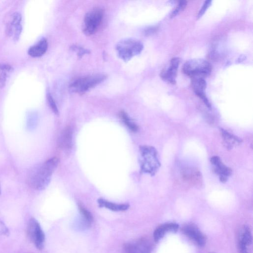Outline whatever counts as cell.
<instances>
[{
  "instance_id": "ffe728a7",
  "label": "cell",
  "mask_w": 253,
  "mask_h": 253,
  "mask_svg": "<svg viewBox=\"0 0 253 253\" xmlns=\"http://www.w3.org/2000/svg\"><path fill=\"white\" fill-rule=\"evenodd\" d=\"M13 71V68L7 64H0V88L4 86L7 78Z\"/></svg>"
},
{
  "instance_id": "2e32d148",
  "label": "cell",
  "mask_w": 253,
  "mask_h": 253,
  "mask_svg": "<svg viewBox=\"0 0 253 253\" xmlns=\"http://www.w3.org/2000/svg\"><path fill=\"white\" fill-rule=\"evenodd\" d=\"M48 47V42L46 39L40 40L37 43L31 46L28 51L29 55L33 57H39L43 55Z\"/></svg>"
},
{
  "instance_id": "9c48e42d",
  "label": "cell",
  "mask_w": 253,
  "mask_h": 253,
  "mask_svg": "<svg viewBox=\"0 0 253 253\" xmlns=\"http://www.w3.org/2000/svg\"><path fill=\"white\" fill-rule=\"evenodd\" d=\"M183 233L198 247L205 246L206 239L199 228L193 223H188L182 228Z\"/></svg>"
},
{
  "instance_id": "d4e9b609",
  "label": "cell",
  "mask_w": 253,
  "mask_h": 253,
  "mask_svg": "<svg viewBox=\"0 0 253 253\" xmlns=\"http://www.w3.org/2000/svg\"><path fill=\"white\" fill-rule=\"evenodd\" d=\"M47 100L51 109L55 114L58 115V110L57 107L54 99L49 92H48L47 94Z\"/></svg>"
},
{
  "instance_id": "9a60e30c",
  "label": "cell",
  "mask_w": 253,
  "mask_h": 253,
  "mask_svg": "<svg viewBox=\"0 0 253 253\" xmlns=\"http://www.w3.org/2000/svg\"><path fill=\"white\" fill-rule=\"evenodd\" d=\"M179 228L175 223H164L158 226L154 231L153 238L156 242H158L168 233H175Z\"/></svg>"
},
{
  "instance_id": "8fae6325",
  "label": "cell",
  "mask_w": 253,
  "mask_h": 253,
  "mask_svg": "<svg viewBox=\"0 0 253 253\" xmlns=\"http://www.w3.org/2000/svg\"><path fill=\"white\" fill-rule=\"evenodd\" d=\"M152 245L146 239H140L131 243H127L123 246L124 253H150Z\"/></svg>"
},
{
  "instance_id": "8992f818",
  "label": "cell",
  "mask_w": 253,
  "mask_h": 253,
  "mask_svg": "<svg viewBox=\"0 0 253 253\" xmlns=\"http://www.w3.org/2000/svg\"><path fill=\"white\" fill-rule=\"evenodd\" d=\"M103 15V10L99 7L94 8L86 13L84 28L85 34L90 35L96 31L102 23Z\"/></svg>"
},
{
  "instance_id": "5bb4252c",
  "label": "cell",
  "mask_w": 253,
  "mask_h": 253,
  "mask_svg": "<svg viewBox=\"0 0 253 253\" xmlns=\"http://www.w3.org/2000/svg\"><path fill=\"white\" fill-rule=\"evenodd\" d=\"M183 180L192 185H198L202 180V175L200 172L194 168H184L181 172Z\"/></svg>"
},
{
  "instance_id": "3957f363",
  "label": "cell",
  "mask_w": 253,
  "mask_h": 253,
  "mask_svg": "<svg viewBox=\"0 0 253 253\" xmlns=\"http://www.w3.org/2000/svg\"><path fill=\"white\" fill-rule=\"evenodd\" d=\"M143 48V45L140 41L130 38L122 40L116 46L119 57L125 61H128L133 56L139 54Z\"/></svg>"
},
{
  "instance_id": "52a82bcc",
  "label": "cell",
  "mask_w": 253,
  "mask_h": 253,
  "mask_svg": "<svg viewBox=\"0 0 253 253\" xmlns=\"http://www.w3.org/2000/svg\"><path fill=\"white\" fill-rule=\"evenodd\" d=\"M27 232L28 236L38 250H42L45 241V235L39 223L32 217L28 221Z\"/></svg>"
},
{
  "instance_id": "83f0119b",
  "label": "cell",
  "mask_w": 253,
  "mask_h": 253,
  "mask_svg": "<svg viewBox=\"0 0 253 253\" xmlns=\"http://www.w3.org/2000/svg\"><path fill=\"white\" fill-rule=\"evenodd\" d=\"M157 29H158V27H157V26L150 27L147 28L145 30V31H144L145 35H151V34L154 33L155 32H156L157 31Z\"/></svg>"
},
{
  "instance_id": "7a4b0ae2",
  "label": "cell",
  "mask_w": 253,
  "mask_h": 253,
  "mask_svg": "<svg viewBox=\"0 0 253 253\" xmlns=\"http://www.w3.org/2000/svg\"><path fill=\"white\" fill-rule=\"evenodd\" d=\"M211 64L203 59L189 60L184 63L182 68L183 73L191 79H204L211 74Z\"/></svg>"
},
{
  "instance_id": "5b68a950",
  "label": "cell",
  "mask_w": 253,
  "mask_h": 253,
  "mask_svg": "<svg viewBox=\"0 0 253 253\" xmlns=\"http://www.w3.org/2000/svg\"><path fill=\"white\" fill-rule=\"evenodd\" d=\"M106 78L104 75L96 74L80 78L70 85V90L76 93L83 94L103 82Z\"/></svg>"
},
{
  "instance_id": "d6986e66",
  "label": "cell",
  "mask_w": 253,
  "mask_h": 253,
  "mask_svg": "<svg viewBox=\"0 0 253 253\" xmlns=\"http://www.w3.org/2000/svg\"><path fill=\"white\" fill-rule=\"evenodd\" d=\"M220 132L223 140L226 144V147L228 148H232L236 143H240L241 142V140L239 138L222 128L220 129Z\"/></svg>"
},
{
  "instance_id": "6da1fadb",
  "label": "cell",
  "mask_w": 253,
  "mask_h": 253,
  "mask_svg": "<svg viewBox=\"0 0 253 253\" xmlns=\"http://www.w3.org/2000/svg\"><path fill=\"white\" fill-rule=\"evenodd\" d=\"M58 163L59 159L56 157H53L33 169L28 177L29 185L37 190L45 189L49 184L51 175Z\"/></svg>"
},
{
  "instance_id": "4316f807",
  "label": "cell",
  "mask_w": 253,
  "mask_h": 253,
  "mask_svg": "<svg viewBox=\"0 0 253 253\" xmlns=\"http://www.w3.org/2000/svg\"><path fill=\"white\" fill-rule=\"evenodd\" d=\"M0 234L2 235H7L8 234V230L4 224L0 219Z\"/></svg>"
},
{
  "instance_id": "603a6c76",
  "label": "cell",
  "mask_w": 253,
  "mask_h": 253,
  "mask_svg": "<svg viewBox=\"0 0 253 253\" xmlns=\"http://www.w3.org/2000/svg\"><path fill=\"white\" fill-rule=\"evenodd\" d=\"M79 210L82 214L85 223L89 226L93 221V216L91 213L82 205H79Z\"/></svg>"
},
{
  "instance_id": "4fadbf2b",
  "label": "cell",
  "mask_w": 253,
  "mask_h": 253,
  "mask_svg": "<svg viewBox=\"0 0 253 253\" xmlns=\"http://www.w3.org/2000/svg\"><path fill=\"white\" fill-rule=\"evenodd\" d=\"M211 162L213 165L215 172L219 175L220 180L224 183L227 179V177L231 175V169L226 167L217 156H213L211 159Z\"/></svg>"
},
{
  "instance_id": "7c38bea8",
  "label": "cell",
  "mask_w": 253,
  "mask_h": 253,
  "mask_svg": "<svg viewBox=\"0 0 253 253\" xmlns=\"http://www.w3.org/2000/svg\"><path fill=\"white\" fill-rule=\"evenodd\" d=\"M179 63V58L177 57L172 58L169 68L161 72L160 76L162 79L169 83L174 84Z\"/></svg>"
},
{
  "instance_id": "30bf717a",
  "label": "cell",
  "mask_w": 253,
  "mask_h": 253,
  "mask_svg": "<svg viewBox=\"0 0 253 253\" xmlns=\"http://www.w3.org/2000/svg\"><path fill=\"white\" fill-rule=\"evenodd\" d=\"M6 28L7 35L15 41L18 40L22 29L21 14L18 12L12 14L9 18Z\"/></svg>"
},
{
  "instance_id": "f1b7e54d",
  "label": "cell",
  "mask_w": 253,
  "mask_h": 253,
  "mask_svg": "<svg viewBox=\"0 0 253 253\" xmlns=\"http://www.w3.org/2000/svg\"></svg>"
},
{
  "instance_id": "484cf974",
  "label": "cell",
  "mask_w": 253,
  "mask_h": 253,
  "mask_svg": "<svg viewBox=\"0 0 253 253\" xmlns=\"http://www.w3.org/2000/svg\"><path fill=\"white\" fill-rule=\"evenodd\" d=\"M211 0H206L204 1L203 6L197 14V19L200 18L204 14L208 8L211 6Z\"/></svg>"
},
{
  "instance_id": "ba28073f",
  "label": "cell",
  "mask_w": 253,
  "mask_h": 253,
  "mask_svg": "<svg viewBox=\"0 0 253 253\" xmlns=\"http://www.w3.org/2000/svg\"><path fill=\"white\" fill-rule=\"evenodd\" d=\"M237 242L239 253H252L253 236L251 230L247 225L240 228Z\"/></svg>"
},
{
  "instance_id": "44dd1931",
  "label": "cell",
  "mask_w": 253,
  "mask_h": 253,
  "mask_svg": "<svg viewBox=\"0 0 253 253\" xmlns=\"http://www.w3.org/2000/svg\"><path fill=\"white\" fill-rule=\"evenodd\" d=\"M191 84L196 94L205 92L207 84L204 79L200 78L192 79Z\"/></svg>"
},
{
  "instance_id": "277c9868",
  "label": "cell",
  "mask_w": 253,
  "mask_h": 253,
  "mask_svg": "<svg viewBox=\"0 0 253 253\" xmlns=\"http://www.w3.org/2000/svg\"><path fill=\"white\" fill-rule=\"evenodd\" d=\"M142 159L141 168L142 170L153 174L157 171L160 167L155 149L151 146H143L140 148Z\"/></svg>"
},
{
  "instance_id": "e0dca14e",
  "label": "cell",
  "mask_w": 253,
  "mask_h": 253,
  "mask_svg": "<svg viewBox=\"0 0 253 253\" xmlns=\"http://www.w3.org/2000/svg\"><path fill=\"white\" fill-rule=\"evenodd\" d=\"M73 132L70 126L66 127L61 133L60 145L66 151L70 150L72 145Z\"/></svg>"
},
{
  "instance_id": "ac0fdd59",
  "label": "cell",
  "mask_w": 253,
  "mask_h": 253,
  "mask_svg": "<svg viewBox=\"0 0 253 253\" xmlns=\"http://www.w3.org/2000/svg\"><path fill=\"white\" fill-rule=\"evenodd\" d=\"M98 203L100 207H104L112 211H125L129 208V205L126 204H116L109 201H107L102 199L98 200Z\"/></svg>"
},
{
  "instance_id": "cb8c5ba5",
  "label": "cell",
  "mask_w": 253,
  "mask_h": 253,
  "mask_svg": "<svg viewBox=\"0 0 253 253\" xmlns=\"http://www.w3.org/2000/svg\"><path fill=\"white\" fill-rule=\"evenodd\" d=\"M187 3V1L185 0L180 1L175 8L172 11L170 17L172 18L176 16L181 11H183L185 8Z\"/></svg>"
},
{
  "instance_id": "7402d4cb",
  "label": "cell",
  "mask_w": 253,
  "mask_h": 253,
  "mask_svg": "<svg viewBox=\"0 0 253 253\" xmlns=\"http://www.w3.org/2000/svg\"><path fill=\"white\" fill-rule=\"evenodd\" d=\"M119 116L129 129L133 132L137 131L138 129L137 126L131 121L125 111H121L119 113Z\"/></svg>"
}]
</instances>
